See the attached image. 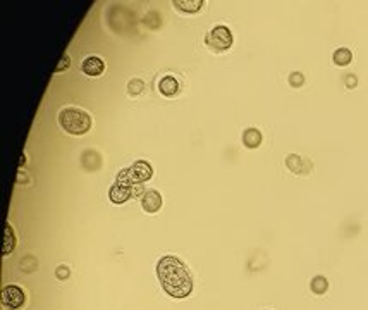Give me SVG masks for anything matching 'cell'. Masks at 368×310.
<instances>
[{"label": "cell", "instance_id": "7a4b0ae2", "mask_svg": "<svg viewBox=\"0 0 368 310\" xmlns=\"http://www.w3.org/2000/svg\"><path fill=\"white\" fill-rule=\"evenodd\" d=\"M59 122L69 135H84L91 128V117L78 107H66L59 114Z\"/></svg>", "mask_w": 368, "mask_h": 310}, {"label": "cell", "instance_id": "3957f363", "mask_svg": "<svg viewBox=\"0 0 368 310\" xmlns=\"http://www.w3.org/2000/svg\"><path fill=\"white\" fill-rule=\"evenodd\" d=\"M205 43L213 52H225L233 45V33L227 26H215L205 36Z\"/></svg>", "mask_w": 368, "mask_h": 310}, {"label": "cell", "instance_id": "ffe728a7", "mask_svg": "<svg viewBox=\"0 0 368 310\" xmlns=\"http://www.w3.org/2000/svg\"><path fill=\"white\" fill-rule=\"evenodd\" d=\"M346 84H348V86H356V78H354V74H349V78H346Z\"/></svg>", "mask_w": 368, "mask_h": 310}, {"label": "cell", "instance_id": "9a60e30c", "mask_svg": "<svg viewBox=\"0 0 368 310\" xmlns=\"http://www.w3.org/2000/svg\"><path fill=\"white\" fill-rule=\"evenodd\" d=\"M14 246H16V236H14V233H12V228L7 224L6 226V241H4V255H9Z\"/></svg>", "mask_w": 368, "mask_h": 310}, {"label": "cell", "instance_id": "7c38bea8", "mask_svg": "<svg viewBox=\"0 0 368 310\" xmlns=\"http://www.w3.org/2000/svg\"><path fill=\"white\" fill-rule=\"evenodd\" d=\"M174 6L184 12H198L203 7V2L202 0H190V2L188 0H175Z\"/></svg>", "mask_w": 368, "mask_h": 310}, {"label": "cell", "instance_id": "8fae6325", "mask_svg": "<svg viewBox=\"0 0 368 310\" xmlns=\"http://www.w3.org/2000/svg\"><path fill=\"white\" fill-rule=\"evenodd\" d=\"M262 133H260L256 128H248L245 133H243V143L248 147V148H256L262 143Z\"/></svg>", "mask_w": 368, "mask_h": 310}, {"label": "cell", "instance_id": "52a82bcc", "mask_svg": "<svg viewBox=\"0 0 368 310\" xmlns=\"http://www.w3.org/2000/svg\"><path fill=\"white\" fill-rule=\"evenodd\" d=\"M141 205L143 209L148 212V214H155V212L160 210L162 207V197L157 190H148L147 193L141 197Z\"/></svg>", "mask_w": 368, "mask_h": 310}, {"label": "cell", "instance_id": "30bf717a", "mask_svg": "<svg viewBox=\"0 0 368 310\" xmlns=\"http://www.w3.org/2000/svg\"><path fill=\"white\" fill-rule=\"evenodd\" d=\"M286 165H288V169H291L294 174H306L308 169H310V165H306L305 160L296 154L288 155V159H286Z\"/></svg>", "mask_w": 368, "mask_h": 310}, {"label": "cell", "instance_id": "ac0fdd59", "mask_svg": "<svg viewBox=\"0 0 368 310\" xmlns=\"http://www.w3.org/2000/svg\"><path fill=\"white\" fill-rule=\"evenodd\" d=\"M55 276H57L59 279H62V281H64V279H67L71 276V269H67L66 265H61L57 271H55Z\"/></svg>", "mask_w": 368, "mask_h": 310}, {"label": "cell", "instance_id": "277c9868", "mask_svg": "<svg viewBox=\"0 0 368 310\" xmlns=\"http://www.w3.org/2000/svg\"><path fill=\"white\" fill-rule=\"evenodd\" d=\"M109 197L114 203H124L126 200H129V198H134V183H131L121 171L117 180L114 183V186L110 188Z\"/></svg>", "mask_w": 368, "mask_h": 310}, {"label": "cell", "instance_id": "5bb4252c", "mask_svg": "<svg viewBox=\"0 0 368 310\" xmlns=\"http://www.w3.org/2000/svg\"><path fill=\"white\" fill-rule=\"evenodd\" d=\"M310 288H311V291H313L315 295H324V293L329 290V283H327V279H325L324 276H315V278L311 279V283H310Z\"/></svg>", "mask_w": 368, "mask_h": 310}, {"label": "cell", "instance_id": "6da1fadb", "mask_svg": "<svg viewBox=\"0 0 368 310\" xmlns=\"http://www.w3.org/2000/svg\"><path fill=\"white\" fill-rule=\"evenodd\" d=\"M157 274L162 288L172 298H186L193 291V278L186 264L174 255H165L158 260Z\"/></svg>", "mask_w": 368, "mask_h": 310}, {"label": "cell", "instance_id": "ba28073f", "mask_svg": "<svg viewBox=\"0 0 368 310\" xmlns=\"http://www.w3.org/2000/svg\"><path fill=\"white\" fill-rule=\"evenodd\" d=\"M81 69H83V73L88 74V76H100L102 73H104L105 64L100 57H97V55H89V57L84 59L83 64H81Z\"/></svg>", "mask_w": 368, "mask_h": 310}, {"label": "cell", "instance_id": "4fadbf2b", "mask_svg": "<svg viewBox=\"0 0 368 310\" xmlns=\"http://www.w3.org/2000/svg\"><path fill=\"white\" fill-rule=\"evenodd\" d=\"M332 59H334V62H336L337 66H348L351 62V59H353V54H351L349 49L342 47V49H337L336 52H334Z\"/></svg>", "mask_w": 368, "mask_h": 310}, {"label": "cell", "instance_id": "d6986e66", "mask_svg": "<svg viewBox=\"0 0 368 310\" xmlns=\"http://www.w3.org/2000/svg\"><path fill=\"white\" fill-rule=\"evenodd\" d=\"M67 66H69V55H64V57H62V61H61V64H59L57 67H55V73H61V71H64V69H66V67Z\"/></svg>", "mask_w": 368, "mask_h": 310}, {"label": "cell", "instance_id": "9c48e42d", "mask_svg": "<svg viewBox=\"0 0 368 310\" xmlns=\"http://www.w3.org/2000/svg\"><path fill=\"white\" fill-rule=\"evenodd\" d=\"M158 90L164 97H174L179 92V83L174 76H164L158 83Z\"/></svg>", "mask_w": 368, "mask_h": 310}, {"label": "cell", "instance_id": "5b68a950", "mask_svg": "<svg viewBox=\"0 0 368 310\" xmlns=\"http://www.w3.org/2000/svg\"><path fill=\"white\" fill-rule=\"evenodd\" d=\"M0 298H2V305L7 310H19L26 303V295H24L23 288L14 286V284L4 288L0 293Z\"/></svg>", "mask_w": 368, "mask_h": 310}, {"label": "cell", "instance_id": "2e32d148", "mask_svg": "<svg viewBox=\"0 0 368 310\" xmlns=\"http://www.w3.org/2000/svg\"><path fill=\"white\" fill-rule=\"evenodd\" d=\"M143 90H145V84H143L141 79H131V81L127 83V92H129L131 95H134V97L141 95Z\"/></svg>", "mask_w": 368, "mask_h": 310}, {"label": "cell", "instance_id": "e0dca14e", "mask_svg": "<svg viewBox=\"0 0 368 310\" xmlns=\"http://www.w3.org/2000/svg\"><path fill=\"white\" fill-rule=\"evenodd\" d=\"M303 83H305V76H303L301 73H293L289 76V84H291V86L299 88Z\"/></svg>", "mask_w": 368, "mask_h": 310}, {"label": "cell", "instance_id": "8992f818", "mask_svg": "<svg viewBox=\"0 0 368 310\" xmlns=\"http://www.w3.org/2000/svg\"><path fill=\"white\" fill-rule=\"evenodd\" d=\"M122 174L134 185H141V183L148 181L153 176V169L147 160H138L129 169H122Z\"/></svg>", "mask_w": 368, "mask_h": 310}, {"label": "cell", "instance_id": "44dd1931", "mask_svg": "<svg viewBox=\"0 0 368 310\" xmlns=\"http://www.w3.org/2000/svg\"><path fill=\"white\" fill-rule=\"evenodd\" d=\"M24 162H26V155H24V154H23V155H21V160H19V165H23Z\"/></svg>", "mask_w": 368, "mask_h": 310}]
</instances>
